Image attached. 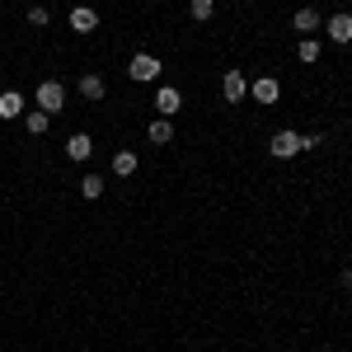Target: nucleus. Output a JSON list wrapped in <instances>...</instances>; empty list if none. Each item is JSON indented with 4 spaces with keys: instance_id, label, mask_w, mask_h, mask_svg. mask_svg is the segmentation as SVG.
Wrapping results in <instances>:
<instances>
[{
    "instance_id": "14",
    "label": "nucleus",
    "mask_w": 352,
    "mask_h": 352,
    "mask_svg": "<svg viewBox=\"0 0 352 352\" xmlns=\"http://www.w3.org/2000/svg\"><path fill=\"white\" fill-rule=\"evenodd\" d=\"M24 127H28L33 136H43L47 127H52V113H43V109H28V113H24Z\"/></svg>"
},
{
    "instance_id": "2",
    "label": "nucleus",
    "mask_w": 352,
    "mask_h": 352,
    "mask_svg": "<svg viewBox=\"0 0 352 352\" xmlns=\"http://www.w3.org/2000/svg\"><path fill=\"white\" fill-rule=\"evenodd\" d=\"M38 109L43 113H61L66 109V85L61 80H43L38 85Z\"/></svg>"
},
{
    "instance_id": "16",
    "label": "nucleus",
    "mask_w": 352,
    "mask_h": 352,
    "mask_svg": "<svg viewBox=\"0 0 352 352\" xmlns=\"http://www.w3.org/2000/svg\"><path fill=\"white\" fill-rule=\"evenodd\" d=\"M113 174H118V179H132L136 174V155L132 151H118V155H113Z\"/></svg>"
},
{
    "instance_id": "7",
    "label": "nucleus",
    "mask_w": 352,
    "mask_h": 352,
    "mask_svg": "<svg viewBox=\"0 0 352 352\" xmlns=\"http://www.w3.org/2000/svg\"><path fill=\"white\" fill-rule=\"evenodd\" d=\"M324 24V19H320V10H315V5H300L296 14H292V28H296L300 38H315V28Z\"/></svg>"
},
{
    "instance_id": "17",
    "label": "nucleus",
    "mask_w": 352,
    "mask_h": 352,
    "mask_svg": "<svg viewBox=\"0 0 352 352\" xmlns=\"http://www.w3.org/2000/svg\"><path fill=\"white\" fill-rule=\"evenodd\" d=\"M188 14L197 19V24H207V19L217 14V0H188Z\"/></svg>"
},
{
    "instance_id": "11",
    "label": "nucleus",
    "mask_w": 352,
    "mask_h": 352,
    "mask_svg": "<svg viewBox=\"0 0 352 352\" xmlns=\"http://www.w3.org/2000/svg\"><path fill=\"white\" fill-rule=\"evenodd\" d=\"M89 155H94V141H89L85 132L66 136V160H89Z\"/></svg>"
},
{
    "instance_id": "10",
    "label": "nucleus",
    "mask_w": 352,
    "mask_h": 352,
    "mask_svg": "<svg viewBox=\"0 0 352 352\" xmlns=\"http://www.w3.org/2000/svg\"><path fill=\"white\" fill-rule=\"evenodd\" d=\"M221 89H226V104H240L244 94H249V80H244V71H226Z\"/></svg>"
},
{
    "instance_id": "3",
    "label": "nucleus",
    "mask_w": 352,
    "mask_h": 352,
    "mask_svg": "<svg viewBox=\"0 0 352 352\" xmlns=\"http://www.w3.org/2000/svg\"><path fill=\"white\" fill-rule=\"evenodd\" d=\"M268 151L277 155V160H292V155H300V132H292V127H282V132H272Z\"/></svg>"
},
{
    "instance_id": "13",
    "label": "nucleus",
    "mask_w": 352,
    "mask_h": 352,
    "mask_svg": "<svg viewBox=\"0 0 352 352\" xmlns=\"http://www.w3.org/2000/svg\"><path fill=\"white\" fill-rule=\"evenodd\" d=\"M146 136H151V146H169V141H174V127H169V118H155V122L146 127Z\"/></svg>"
},
{
    "instance_id": "21",
    "label": "nucleus",
    "mask_w": 352,
    "mask_h": 352,
    "mask_svg": "<svg viewBox=\"0 0 352 352\" xmlns=\"http://www.w3.org/2000/svg\"><path fill=\"white\" fill-rule=\"evenodd\" d=\"M338 282H343V287L352 292V268H343V277H338Z\"/></svg>"
},
{
    "instance_id": "18",
    "label": "nucleus",
    "mask_w": 352,
    "mask_h": 352,
    "mask_svg": "<svg viewBox=\"0 0 352 352\" xmlns=\"http://www.w3.org/2000/svg\"><path fill=\"white\" fill-rule=\"evenodd\" d=\"M296 56L305 61V66H315V61H320V43H315V38H300V43H296Z\"/></svg>"
},
{
    "instance_id": "9",
    "label": "nucleus",
    "mask_w": 352,
    "mask_h": 352,
    "mask_svg": "<svg viewBox=\"0 0 352 352\" xmlns=\"http://www.w3.org/2000/svg\"><path fill=\"white\" fill-rule=\"evenodd\" d=\"M249 94H254L258 104H277V99H282V85L272 80V76H258V80L249 85Z\"/></svg>"
},
{
    "instance_id": "19",
    "label": "nucleus",
    "mask_w": 352,
    "mask_h": 352,
    "mask_svg": "<svg viewBox=\"0 0 352 352\" xmlns=\"http://www.w3.org/2000/svg\"><path fill=\"white\" fill-rule=\"evenodd\" d=\"M28 24H33V28H47V24H52V10H47V5H33V10H28Z\"/></svg>"
},
{
    "instance_id": "12",
    "label": "nucleus",
    "mask_w": 352,
    "mask_h": 352,
    "mask_svg": "<svg viewBox=\"0 0 352 352\" xmlns=\"http://www.w3.org/2000/svg\"><path fill=\"white\" fill-rule=\"evenodd\" d=\"M71 28L85 38V33H94V28H99V14H94L89 5H76V10H71Z\"/></svg>"
},
{
    "instance_id": "8",
    "label": "nucleus",
    "mask_w": 352,
    "mask_h": 352,
    "mask_svg": "<svg viewBox=\"0 0 352 352\" xmlns=\"http://www.w3.org/2000/svg\"><path fill=\"white\" fill-rule=\"evenodd\" d=\"M179 109H184V94H179L174 85H160V89H155V113H160V118H174Z\"/></svg>"
},
{
    "instance_id": "6",
    "label": "nucleus",
    "mask_w": 352,
    "mask_h": 352,
    "mask_svg": "<svg viewBox=\"0 0 352 352\" xmlns=\"http://www.w3.org/2000/svg\"><path fill=\"white\" fill-rule=\"evenodd\" d=\"M76 89H80V99H89V104H104V99H109V85H104V76H99V71L80 76V80H76Z\"/></svg>"
},
{
    "instance_id": "20",
    "label": "nucleus",
    "mask_w": 352,
    "mask_h": 352,
    "mask_svg": "<svg viewBox=\"0 0 352 352\" xmlns=\"http://www.w3.org/2000/svg\"><path fill=\"white\" fill-rule=\"evenodd\" d=\"M315 146H324V136H320V132H305V136H300V151H315Z\"/></svg>"
},
{
    "instance_id": "1",
    "label": "nucleus",
    "mask_w": 352,
    "mask_h": 352,
    "mask_svg": "<svg viewBox=\"0 0 352 352\" xmlns=\"http://www.w3.org/2000/svg\"><path fill=\"white\" fill-rule=\"evenodd\" d=\"M160 71H164V61L155 52H136L132 61H127V76H132L136 85H151V80H160Z\"/></svg>"
},
{
    "instance_id": "15",
    "label": "nucleus",
    "mask_w": 352,
    "mask_h": 352,
    "mask_svg": "<svg viewBox=\"0 0 352 352\" xmlns=\"http://www.w3.org/2000/svg\"><path fill=\"white\" fill-rule=\"evenodd\" d=\"M104 188H109V179H104V174H85V179H80V192L89 197V202H94V197H104Z\"/></svg>"
},
{
    "instance_id": "5",
    "label": "nucleus",
    "mask_w": 352,
    "mask_h": 352,
    "mask_svg": "<svg viewBox=\"0 0 352 352\" xmlns=\"http://www.w3.org/2000/svg\"><path fill=\"white\" fill-rule=\"evenodd\" d=\"M28 113V99L19 89H0V122H14V118H24Z\"/></svg>"
},
{
    "instance_id": "4",
    "label": "nucleus",
    "mask_w": 352,
    "mask_h": 352,
    "mask_svg": "<svg viewBox=\"0 0 352 352\" xmlns=\"http://www.w3.org/2000/svg\"><path fill=\"white\" fill-rule=\"evenodd\" d=\"M324 33H329V43H338V47H343V43H352V14H348V10L329 14V19H324Z\"/></svg>"
}]
</instances>
